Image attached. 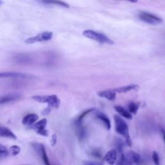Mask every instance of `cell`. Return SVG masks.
Here are the masks:
<instances>
[{"instance_id": "obj_7", "label": "cell", "mask_w": 165, "mask_h": 165, "mask_svg": "<svg viewBox=\"0 0 165 165\" xmlns=\"http://www.w3.org/2000/svg\"><path fill=\"white\" fill-rule=\"evenodd\" d=\"M46 124H47V120L46 119L44 118L34 124L32 127V128L35 130L36 132L39 135L46 137L49 135V131H48L46 129H45Z\"/></svg>"}, {"instance_id": "obj_18", "label": "cell", "mask_w": 165, "mask_h": 165, "mask_svg": "<svg viewBox=\"0 0 165 165\" xmlns=\"http://www.w3.org/2000/svg\"><path fill=\"white\" fill-rule=\"evenodd\" d=\"M127 158L132 162V163H139L141 160L140 155L133 152V151H130V152H128Z\"/></svg>"}, {"instance_id": "obj_21", "label": "cell", "mask_w": 165, "mask_h": 165, "mask_svg": "<svg viewBox=\"0 0 165 165\" xmlns=\"http://www.w3.org/2000/svg\"><path fill=\"white\" fill-rule=\"evenodd\" d=\"M21 152V148L19 146L13 145L10 147L9 150V154H10L12 156H16Z\"/></svg>"}, {"instance_id": "obj_30", "label": "cell", "mask_w": 165, "mask_h": 165, "mask_svg": "<svg viewBox=\"0 0 165 165\" xmlns=\"http://www.w3.org/2000/svg\"><path fill=\"white\" fill-rule=\"evenodd\" d=\"M161 132L162 134V135H163V140H164V142L165 143V130L164 128H161Z\"/></svg>"}, {"instance_id": "obj_10", "label": "cell", "mask_w": 165, "mask_h": 165, "mask_svg": "<svg viewBox=\"0 0 165 165\" xmlns=\"http://www.w3.org/2000/svg\"><path fill=\"white\" fill-rule=\"evenodd\" d=\"M98 95L99 97L105 98L109 101H114L116 98V93L113 91V89L99 91L98 92Z\"/></svg>"}, {"instance_id": "obj_16", "label": "cell", "mask_w": 165, "mask_h": 165, "mask_svg": "<svg viewBox=\"0 0 165 165\" xmlns=\"http://www.w3.org/2000/svg\"><path fill=\"white\" fill-rule=\"evenodd\" d=\"M25 75L22 73L14 72H0V79L10 78H24Z\"/></svg>"}, {"instance_id": "obj_28", "label": "cell", "mask_w": 165, "mask_h": 165, "mask_svg": "<svg viewBox=\"0 0 165 165\" xmlns=\"http://www.w3.org/2000/svg\"><path fill=\"white\" fill-rule=\"evenodd\" d=\"M85 165H103V164L101 163H98V162L86 161L85 162Z\"/></svg>"}, {"instance_id": "obj_14", "label": "cell", "mask_w": 165, "mask_h": 165, "mask_svg": "<svg viewBox=\"0 0 165 165\" xmlns=\"http://www.w3.org/2000/svg\"><path fill=\"white\" fill-rule=\"evenodd\" d=\"M96 117L102 121L103 123V125H105L106 128L109 130L111 128V122L110 121L109 118H108V116L105 115L104 113L103 112H98L96 114Z\"/></svg>"}, {"instance_id": "obj_2", "label": "cell", "mask_w": 165, "mask_h": 165, "mask_svg": "<svg viewBox=\"0 0 165 165\" xmlns=\"http://www.w3.org/2000/svg\"><path fill=\"white\" fill-rule=\"evenodd\" d=\"M82 35L85 38L94 40L100 43L108 45L114 44V41L111 39H110L108 36H107L105 34L92 30H86L83 31Z\"/></svg>"}, {"instance_id": "obj_33", "label": "cell", "mask_w": 165, "mask_h": 165, "mask_svg": "<svg viewBox=\"0 0 165 165\" xmlns=\"http://www.w3.org/2000/svg\"><path fill=\"white\" fill-rule=\"evenodd\" d=\"M21 165H31V164H21Z\"/></svg>"}, {"instance_id": "obj_5", "label": "cell", "mask_w": 165, "mask_h": 165, "mask_svg": "<svg viewBox=\"0 0 165 165\" xmlns=\"http://www.w3.org/2000/svg\"><path fill=\"white\" fill-rule=\"evenodd\" d=\"M53 37V33L51 32H44L38 34L32 38L26 39L25 42L26 44H33L38 42H42V41H47L52 39Z\"/></svg>"}, {"instance_id": "obj_4", "label": "cell", "mask_w": 165, "mask_h": 165, "mask_svg": "<svg viewBox=\"0 0 165 165\" xmlns=\"http://www.w3.org/2000/svg\"><path fill=\"white\" fill-rule=\"evenodd\" d=\"M139 18L142 22L150 25H157L163 22V19L159 17L144 11L139 12Z\"/></svg>"}, {"instance_id": "obj_29", "label": "cell", "mask_w": 165, "mask_h": 165, "mask_svg": "<svg viewBox=\"0 0 165 165\" xmlns=\"http://www.w3.org/2000/svg\"><path fill=\"white\" fill-rule=\"evenodd\" d=\"M122 165H132V163L131 161H130L128 159L127 157H125V160H124V161H123Z\"/></svg>"}, {"instance_id": "obj_1", "label": "cell", "mask_w": 165, "mask_h": 165, "mask_svg": "<svg viewBox=\"0 0 165 165\" xmlns=\"http://www.w3.org/2000/svg\"><path fill=\"white\" fill-rule=\"evenodd\" d=\"M114 121L115 124L116 132L125 137L127 145L130 147H132V142L130 137L129 128L127 123L118 115H114Z\"/></svg>"}, {"instance_id": "obj_19", "label": "cell", "mask_w": 165, "mask_h": 165, "mask_svg": "<svg viewBox=\"0 0 165 165\" xmlns=\"http://www.w3.org/2000/svg\"><path fill=\"white\" fill-rule=\"evenodd\" d=\"M139 106H140L139 103H135V102L129 103V104L128 105V108L129 112L131 114H136L137 111H138Z\"/></svg>"}, {"instance_id": "obj_25", "label": "cell", "mask_w": 165, "mask_h": 165, "mask_svg": "<svg viewBox=\"0 0 165 165\" xmlns=\"http://www.w3.org/2000/svg\"><path fill=\"white\" fill-rule=\"evenodd\" d=\"M51 110H52V108L50 107H48L47 108H45L43 110V112H42V115H49L50 113V112H51Z\"/></svg>"}, {"instance_id": "obj_11", "label": "cell", "mask_w": 165, "mask_h": 165, "mask_svg": "<svg viewBox=\"0 0 165 165\" xmlns=\"http://www.w3.org/2000/svg\"><path fill=\"white\" fill-rule=\"evenodd\" d=\"M139 89V86L137 85L132 84L127 86H123L121 87H119L117 88L113 89V91L117 93H126L132 91H137Z\"/></svg>"}, {"instance_id": "obj_8", "label": "cell", "mask_w": 165, "mask_h": 165, "mask_svg": "<svg viewBox=\"0 0 165 165\" xmlns=\"http://www.w3.org/2000/svg\"><path fill=\"white\" fill-rule=\"evenodd\" d=\"M117 159H118V153H117V150L115 149L109 150L105 156V160L111 165H114Z\"/></svg>"}, {"instance_id": "obj_3", "label": "cell", "mask_w": 165, "mask_h": 165, "mask_svg": "<svg viewBox=\"0 0 165 165\" xmlns=\"http://www.w3.org/2000/svg\"><path fill=\"white\" fill-rule=\"evenodd\" d=\"M32 99L39 103H47L48 107L51 108H58L60 106V99L56 95H34L32 96Z\"/></svg>"}, {"instance_id": "obj_26", "label": "cell", "mask_w": 165, "mask_h": 165, "mask_svg": "<svg viewBox=\"0 0 165 165\" xmlns=\"http://www.w3.org/2000/svg\"><path fill=\"white\" fill-rule=\"evenodd\" d=\"M92 155L94 156V157H96V158H101V153L99 152V151L98 150H94L93 151V152H92Z\"/></svg>"}, {"instance_id": "obj_32", "label": "cell", "mask_w": 165, "mask_h": 165, "mask_svg": "<svg viewBox=\"0 0 165 165\" xmlns=\"http://www.w3.org/2000/svg\"><path fill=\"white\" fill-rule=\"evenodd\" d=\"M3 3V2L2 1V0H0V6H1Z\"/></svg>"}, {"instance_id": "obj_15", "label": "cell", "mask_w": 165, "mask_h": 165, "mask_svg": "<svg viewBox=\"0 0 165 165\" xmlns=\"http://www.w3.org/2000/svg\"><path fill=\"white\" fill-rule=\"evenodd\" d=\"M20 98V95L18 94H8L0 97V105L5 103L14 101Z\"/></svg>"}, {"instance_id": "obj_20", "label": "cell", "mask_w": 165, "mask_h": 165, "mask_svg": "<svg viewBox=\"0 0 165 165\" xmlns=\"http://www.w3.org/2000/svg\"><path fill=\"white\" fill-rule=\"evenodd\" d=\"M41 3H45V4L56 5L63 6V7H66V8H68L70 6L69 5H68V4L63 2H59V1H43V2H41Z\"/></svg>"}, {"instance_id": "obj_31", "label": "cell", "mask_w": 165, "mask_h": 165, "mask_svg": "<svg viewBox=\"0 0 165 165\" xmlns=\"http://www.w3.org/2000/svg\"><path fill=\"white\" fill-rule=\"evenodd\" d=\"M6 156H7V155H5V154H0V158L5 157H6Z\"/></svg>"}, {"instance_id": "obj_12", "label": "cell", "mask_w": 165, "mask_h": 165, "mask_svg": "<svg viewBox=\"0 0 165 165\" xmlns=\"http://www.w3.org/2000/svg\"><path fill=\"white\" fill-rule=\"evenodd\" d=\"M82 122L75 121V130L78 138L80 141L83 140L86 135V130L84 127L82 125Z\"/></svg>"}, {"instance_id": "obj_22", "label": "cell", "mask_w": 165, "mask_h": 165, "mask_svg": "<svg viewBox=\"0 0 165 165\" xmlns=\"http://www.w3.org/2000/svg\"><path fill=\"white\" fill-rule=\"evenodd\" d=\"M93 111H94V108H91V109H88V110H87L86 111H85V112H82V113L79 116V118H78V119H77L76 121H77V122H82V120L83 119V118H85V117L88 114L91 113V112H92Z\"/></svg>"}, {"instance_id": "obj_17", "label": "cell", "mask_w": 165, "mask_h": 165, "mask_svg": "<svg viewBox=\"0 0 165 165\" xmlns=\"http://www.w3.org/2000/svg\"><path fill=\"white\" fill-rule=\"evenodd\" d=\"M114 108L116 111V112H118L121 116H123V118H125L127 119H132V114L129 112V111H127V110L121 106H115L114 107Z\"/></svg>"}, {"instance_id": "obj_24", "label": "cell", "mask_w": 165, "mask_h": 165, "mask_svg": "<svg viewBox=\"0 0 165 165\" xmlns=\"http://www.w3.org/2000/svg\"><path fill=\"white\" fill-rule=\"evenodd\" d=\"M0 154H5V155L9 154V150L6 148L5 146L2 145V144H0Z\"/></svg>"}, {"instance_id": "obj_13", "label": "cell", "mask_w": 165, "mask_h": 165, "mask_svg": "<svg viewBox=\"0 0 165 165\" xmlns=\"http://www.w3.org/2000/svg\"><path fill=\"white\" fill-rule=\"evenodd\" d=\"M0 137H6L12 139H16L17 136L10 129L6 127H0Z\"/></svg>"}, {"instance_id": "obj_9", "label": "cell", "mask_w": 165, "mask_h": 165, "mask_svg": "<svg viewBox=\"0 0 165 165\" xmlns=\"http://www.w3.org/2000/svg\"><path fill=\"white\" fill-rule=\"evenodd\" d=\"M38 118L39 116L37 114H29L28 115H26L25 117H24L22 120V123L24 125L26 126H31L36 123Z\"/></svg>"}, {"instance_id": "obj_23", "label": "cell", "mask_w": 165, "mask_h": 165, "mask_svg": "<svg viewBox=\"0 0 165 165\" xmlns=\"http://www.w3.org/2000/svg\"><path fill=\"white\" fill-rule=\"evenodd\" d=\"M152 159L155 165H161L159 154H157V152H155V151L153 152V154H152Z\"/></svg>"}, {"instance_id": "obj_27", "label": "cell", "mask_w": 165, "mask_h": 165, "mask_svg": "<svg viewBox=\"0 0 165 165\" xmlns=\"http://www.w3.org/2000/svg\"><path fill=\"white\" fill-rule=\"evenodd\" d=\"M57 143V135L56 134H54L52 137V140H51V144L54 147L55 144Z\"/></svg>"}, {"instance_id": "obj_6", "label": "cell", "mask_w": 165, "mask_h": 165, "mask_svg": "<svg viewBox=\"0 0 165 165\" xmlns=\"http://www.w3.org/2000/svg\"><path fill=\"white\" fill-rule=\"evenodd\" d=\"M32 145L34 150H36V152L38 154V155L41 157V159H42L45 165H51L50 161L49 159V157H48L46 151L45 149V147L43 144L41 143H32Z\"/></svg>"}]
</instances>
